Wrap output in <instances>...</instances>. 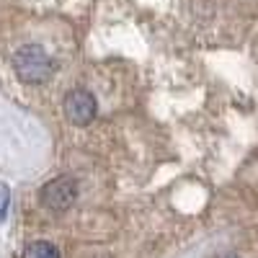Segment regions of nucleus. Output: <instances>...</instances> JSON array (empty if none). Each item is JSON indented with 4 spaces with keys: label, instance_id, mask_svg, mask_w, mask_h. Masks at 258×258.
Here are the masks:
<instances>
[{
    "label": "nucleus",
    "instance_id": "f257e3e1",
    "mask_svg": "<svg viewBox=\"0 0 258 258\" xmlns=\"http://www.w3.org/2000/svg\"><path fill=\"white\" fill-rule=\"evenodd\" d=\"M13 62H16V73L24 78L26 83H41L52 73L49 57L41 52L39 47H24L21 52H16Z\"/></svg>",
    "mask_w": 258,
    "mask_h": 258
},
{
    "label": "nucleus",
    "instance_id": "f03ea898",
    "mask_svg": "<svg viewBox=\"0 0 258 258\" xmlns=\"http://www.w3.org/2000/svg\"><path fill=\"white\" fill-rule=\"evenodd\" d=\"M73 202H75V181L70 176H59L41 188V204L47 209L64 212V209H70Z\"/></svg>",
    "mask_w": 258,
    "mask_h": 258
},
{
    "label": "nucleus",
    "instance_id": "7ed1b4c3",
    "mask_svg": "<svg viewBox=\"0 0 258 258\" xmlns=\"http://www.w3.org/2000/svg\"><path fill=\"white\" fill-rule=\"evenodd\" d=\"M64 114H68V119L78 126H85L91 124L93 116H96V98L88 93V91H73L68 98H64Z\"/></svg>",
    "mask_w": 258,
    "mask_h": 258
},
{
    "label": "nucleus",
    "instance_id": "20e7f679",
    "mask_svg": "<svg viewBox=\"0 0 258 258\" xmlns=\"http://www.w3.org/2000/svg\"><path fill=\"white\" fill-rule=\"evenodd\" d=\"M24 258H59V250L49 240H34L26 245Z\"/></svg>",
    "mask_w": 258,
    "mask_h": 258
},
{
    "label": "nucleus",
    "instance_id": "39448f33",
    "mask_svg": "<svg viewBox=\"0 0 258 258\" xmlns=\"http://www.w3.org/2000/svg\"><path fill=\"white\" fill-rule=\"evenodd\" d=\"M8 204H11V194H8L6 183H0V220H3V214H6Z\"/></svg>",
    "mask_w": 258,
    "mask_h": 258
}]
</instances>
